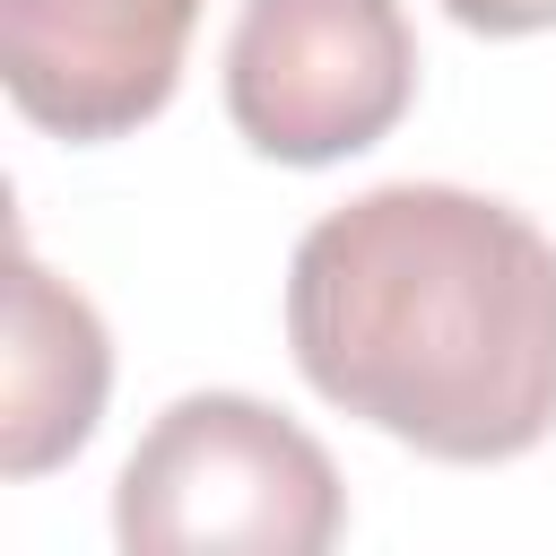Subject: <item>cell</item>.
I'll return each instance as SVG.
<instances>
[{"instance_id": "3", "label": "cell", "mask_w": 556, "mask_h": 556, "mask_svg": "<svg viewBox=\"0 0 556 556\" xmlns=\"http://www.w3.org/2000/svg\"><path fill=\"white\" fill-rule=\"evenodd\" d=\"M417 96V35L400 0H243L226 35V122L252 156H365Z\"/></svg>"}, {"instance_id": "5", "label": "cell", "mask_w": 556, "mask_h": 556, "mask_svg": "<svg viewBox=\"0 0 556 556\" xmlns=\"http://www.w3.org/2000/svg\"><path fill=\"white\" fill-rule=\"evenodd\" d=\"M104 382H113V348L104 321L78 287H61L35 252H17V287H9V408H0V469L9 478H43L52 460H70L96 417H104Z\"/></svg>"}, {"instance_id": "4", "label": "cell", "mask_w": 556, "mask_h": 556, "mask_svg": "<svg viewBox=\"0 0 556 556\" xmlns=\"http://www.w3.org/2000/svg\"><path fill=\"white\" fill-rule=\"evenodd\" d=\"M200 0H0V78L9 104L70 139H130L165 113Z\"/></svg>"}, {"instance_id": "2", "label": "cell", "mask_w": 556, "mask_h": 556, "mask_svg": "<svg viewBox=\"0 0 556 556\" xmlns=\"http://www.w3.org/2000/svg\"><path fill=\"white\" fill-rule=\"evenodd\" d=\"M348 521L330 452L252 391L174 400L113 486L130 556H321Z\"/></svg>"}, {"instance_id": "1", "label": "cell", "mask_w": 556, "mask_h": 556, "mask_svg": "<svg viewBox=\"0 0 556 556\" xmlns=\"http://www.w3.org/2000/svg\"><path fill=\"white\" fill-rule=\"evenodd\" d=\"M287 348L339 417L426 460H521L556 434V243L513 200L382 182L304 226Z\"/></svg>"}, {"instance_id": "6", "label": "cell", "mask_w": 556, "mask_h": 556, "mask_svg": "<svg viewBox=\"0 0 556 556\" xmlns=\"http://www.w3.org/2000/svg\"><path fill=\"white\" fill-rule=\"evenodd\" d=\"M443 17L469 35H547L556 0H443Z\"/></svg>"}]
</instances>
